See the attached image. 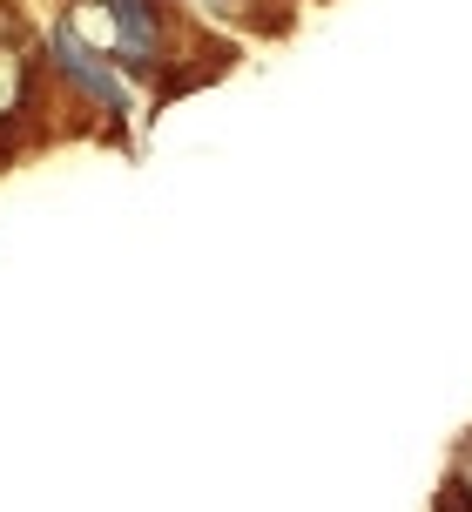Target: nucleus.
<instances>
[{"label": "nucleus", "instance_id": "f257e3e1", "mask_svg": "<svg viewBox=\"0 0 472 512\" xmlns=\"http://www.w3.org/2000/svg\"><path fill=\"white\" fill-rule=\"evenodd\" d=\"M54 135V81L41 54V27L27 7L0 0V162L27 155L34 142Z\"/></svg>", "mask_w": 472, "mask_h": 512}, {"label": "nucleus", "instance_id": "f03ea898", "mask_svg": "<svg viewBox=\"0 0 472 512\" xmlns=\"http://www.w3.org/2000/svg\"><path fill=\"white\" fill-rule=\"evenodd\" d=\"M196 27H210L223 41H257V34H284L290 27V7L277 0H176Z\"/></svg>", "mask_w": 472, "mask_h": 512}, {"label": "nucleus", "instance_id": "7ed1b4c3", "mask_svg": "<svg viewBox=\"0 0 472 512\" xmlns=\"http://www.w3.org/2000/svg\"><path fill=\"white\" fill-rule=\"evenodd\" d=\"M439 492H452V499L472 512V432L452 445V465H446V486H439Z\"/></svg>", "mask_w": 472, "mask_h": 512}]
</instances>
